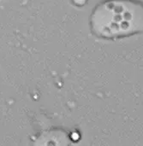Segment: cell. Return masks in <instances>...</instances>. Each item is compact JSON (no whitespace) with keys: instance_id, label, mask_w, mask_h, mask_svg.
Returning a JSON list of instances; mask_svg holds the SVG:
<instances>
[{"instance_id":"cell-1","label":"cell","mask_w":143,"mask_h":146,"mask_svg":"<svg viewBox=\"0 0 143 146\" xmlns=\"http://www.w3.org/2000/svg\"><path fill=\"white\" fill-rule=\"evenodd\" d=\"M89 27L93 35L115 40L143 33V2L103 0L92 10Z\"/></svg>"}]
</instances>
